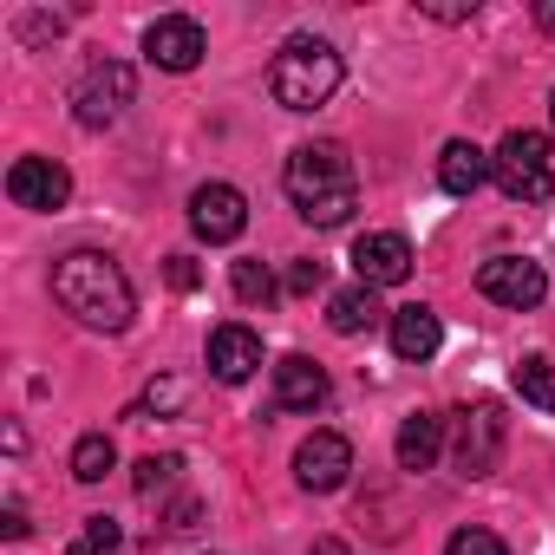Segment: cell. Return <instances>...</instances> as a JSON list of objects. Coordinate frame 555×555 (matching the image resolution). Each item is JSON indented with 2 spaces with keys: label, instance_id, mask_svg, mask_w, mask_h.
<instances>
[{
  "label": "cell",
  "instance_id": "cell-11",
  "mask_svg": "<svg viewBox=\"0 0 555 555\" xmlns=\"http://www.w3.org/2000/svg\"><path fill=\"white\" fill-rule=\"evenodd\" d=\"M144 60L164 66V73H190V66L203 60V27H196L190 14H164V21H151V27H144Z\"/></svg>",
  "mask_w": 555,
  "mask_h": 555
},
{
  "label": "cell",
  "instance_id": "cell-12",
  "mask_svg": "<svg viewBox=\"0 0 555 555\" xmlns=\"http://www.w3.org/2000/svg\"><path fill=\"white\" fill-rule=\"evenodd\" d=\"M8 196H14L21 209H60V203L73 196V177H66V164H53V157H14Z\"/></svg>",
  "mask_w": 555,
  "mask_h": 555
},
{
  "label": "cell",
  "instance_id": "cell-8",
  "mask_svg": "<svg viewBox=\"0 0 555 555\" xmlns=\"http://www.w3.org/2000/svg\"><path fill=\"white\" fill-rule=\"evenodd\" d=\"M295 477H301V490H314V496L340 490V483L353 477V444H347L340 431H314V438L295 451Z\"/></svg>",
  "mask_w": 555,
  "mask_h": 555
},
{
  "label": "cell",
  "instance_id": "cell-28",
  "mask_svg": "<svg viewBox=\"0 0 555 555\" xmlns=\"http://www.w3.org/2000/svg\"><path fill=\"white\" fill-rule=\"evenodd\" d=\"M196 522H203V503H196V496L170 503V516H164V529H177V535H183V529H196Z\"/></svg>",
  "mask_w": 555,
  "mask_h": 555
},
{
  "label": "cell",
  "instance_id": "cell-9",
  "mask_svg": "<svg viewBox=\"0 0 555 555\" xmlns=\"http://www.w3.org/2000/svg\"><path fill=\"white\" fill-rule=\"evenodd\" d=\"M353 274H360V288H399L405 274H412V242L379 229V235H360L353 242Z\"/></svg>",
  "mask_w": 555,
  "mask_h": 555
},
{
  "label": "cell",
  "instance_id": "cell-19",
  "mask_svg": "<svg viewBox=\"0 0 555 555\" xmlns=\"http://www.w3.org/2000/svg\"><path fill=\"white\" fill-rule=\"evenodd\" d=\"M509 386L522 392V405L555 412V366H548L542 353H522V360H516V373H509Z\"/></svg>",
  "mask_w": 555,
  "mask_h": 555
},
{
  "label": "cell",
  "instance_id": "cell-18",
  "mask_svg": "<svg viewBox=\"0 0 555 555\" xmlns=\"http://www.w3.org/2000/svg\"><path fill=\"white\" fill-rule=\"evenodd\" d=\"M379 321H386V308H379L373 288H340V295L327 301V327L347 334V340H353V334H373Z\"/></svg>",
  "mask_w": 555,
  "mask_h": 555
},
{
  "label": "cell",
  "instance_id": "cell-33",
  "mask_svg": "<svg viewBox=\"0 0 555 555\" xmlns=\"http://www.w3.org/2000/svg\"><path fill=\"white\" fill-rule=\"evenodd\" d=\"M548 118H555V92H548Z\"/></svg>",
  "mask_w": 555,
  "mask_h": 555
},
{
  "label": "cell",
  "instance_id": "cell-4",
  "mask_svg": "<svg viewBox=\"0 0 555 555\" xmlns=\"http://www.w3.org/2000/svg\"><path fill=\"white\" fill-rule=\"evenodd\" d=\"M490 183L509 203H548L555 196V170H548V138L542 131H509L490 151Z\"/></svg>",
  "mask_w": 555,
  "mask_h": 555
},
{
  "label": "cell",
  "instance_id": "cell-22",
  "mask_svg": "<svg viewBox=\"0 0 555 555\" xmlns=\"http://www.w3.org/2000/svg\"><path fill=\"white\" fill-rule=\"evenodd\" d=\"M177 477H183V457H177V451H164V457L151 451V457H138V470H131L138 496H157V490H170Z\"/></svg>",
  "mask_w": 555,
  "mask_h": 555
},
{
  "label": "cell",
  "instance_id": "cell-16",
  "mask_svg": "<svg viewBox=\"0 0 555 555\" xmlns=\"http://www.w3.org/2000/svg\"><path fill=\"white\" fill-rule=\"evenodd\" d=\"M438 451H444V418H438V412H412V418L399 425V464H405V470H431Z\"/></svg>",
  "mask_w": 555,
  "mask_h": 555
},
{
  "label": "cell",
  "instance_id": "cell-20",
  "mask_svg": "<svg viewBox=\"0 0 555 555\" xmlns=\"http://www.w3.org/2000/svg\"><path fill=\"white\" fill-rule=\"evenodd\" d=\"M112 464H118V451H112V438H105V431H86V438L73 444V477H79V483H99Z\"/></svg>",
  "mask_w": 555,
  "mask_h": 555
},
{
  "label": "cell",
  "instance_id": "cell-30",
  "mask_svg": "<svg viewBox=\"0 0 555 555\" xmlns=\"http://www.w3.org/2000/svg\"><path fill=\"white\" fill-rule=\"evenodd\" d=\"M425 14H431V21H470V8H444V0H431Z\"/></svg>",
  "mask_w": 555,
  "mask_h": 555
},
{
  "label": "cell",
  "instance_id": "cell-5",
  "mask_svg": "<svg viewBox=\"0 0 555 555\" xmlns=\"http://www.w3.org/2000/svg\"><path fill=\"white\" fill-rule=\"evenodd\" d=\"M131 92H138V79H131V66H125V60H92V66H86V79H79V92H73V112H79V125H86V131H105V125H118V118H125Z\"/></svg>",
  "mask_w": 555,
  "mask_h": 555
},
{
  "label": "cell",
  "instance_id": "cell-15",
  "mask_svg": "<svg viewBox=\"0 0 555 555\" xmlns=\"http://www.w3.org/2000/svg\"><path fill=\"white\" fill-rule=\"evenodd\" d=\"M438 340H444V321H438L425 301H412V308H399V314H392V353H399V360H412V366H418V360H431V353H438Z\"/></svg>",
  "mask_w": 555,
  "mask_h": 555
},
{
  "label": "cell",
  "instance_id": "cell-7",
  "mask_svg": "<svg viewBox=\"0 0 555 555\" xmlns=\"http://www.w3.org/2000/svg\"><path fill=\"white\" fill-rule=\"evenodd\" d=\"M503 464V405L496 399H470L457 412V470L464 477H490Z\"/></svg>",
  "mask_w": 555,
  "mask_h": 555
},
{
  "label": "cell",
  "instance_id": "cell-24",
  "mask_svg": "<svg viewBox=\"0 0 555 555\" xmlns=\"http://www.w3.org/2000/svg\"><path fill=\"white\" fill-rule=\"evenodd\" d=\"M183 399H190L183 379H151V386H144V405H138L131 418H144V412H157V418H164V412H183Z\"/></svg>",
  "mask_w": 555,
  "mask_h": 555
},
{
  "label": "cell",
  "instance_id": "cell-32",
  "mask_svg": "<svg viewBox=\"0 0 555 555\" xmlns=\"http://www.w3.org/2000/svg\"><path fill=\"white\" fill-rule=\"evenodd\" d=\"M314 555H353V548H347L340 535H321V542H314Z\"/></svg>",
  "mask_w": 555,
  "mask_h": 555
},
{
  "label": "cell",
  "instance_id": "cell-2",
  "mask_svg": "<svg viewBox=\"0 0 555 555\" xmlns=\"http://www.w3.org/2000/svg\"><path fill=\"white\" fill-rule=\"evenodd\" d=\"M282 190H288V203L314 229H340L360 209V177H353V164H347L340 144H301L288 157V170H282Z\"/></svg>",
  "mask_w": 555,
  "mask_h": 555
},
{
  "label": "cell",
  "instance_id": "cell-6",
  "mask_svg": "<svg viewBox=\"0 0 555 555\" xmlns=\"http://www.w3.org/2000/svg\"><path fill=\"white\" fill-rule=\"evenodd\" d=\"M477 295L496 301V308H509V314H529V308H542V295H548V274H542V261H529V255H490V261L477 268Z\"/></svg>",
  "mask_w": 555,
  "mask_h": 555
},
{
  "label": "cell",
  "instance_id": "cell-29",
  "mask_svg": "<svg viewBox=\"0 0 555 555\" xmlns=\"http://www.w3.org/2000/svg\"><path fill=\"white\" fill-rule=\"evenodd\" d=\"M0 535H8V542H21V535H27V509H21V503L0 509Z\"/></svg>",
  "mask_w": 555,
  "mask_h": 555
},
{
  "label": "cell",
  "instance_id": "cell-25",
  "mask_svg": "<svg viewBox=\"0 0 555 555\" xmlns=\"http://www.w3.org/2000/svg\"><path fill=\"white\" fill-rule=\"evenodd\" d=\"M444 555H509V548H503V535H490V529H457V535L444 542Z\"/></svg>",
  "mask_w": 555,
  "mask_h": 555
},
{
  "label": "cell",
  "instance_id": "cell-26",
  "mask_svg": "<svg viewBox=\"0 0 555 555\" xmlns=\"http://www.w3.org/2000/svg\"><path fill=\"white\" fill-rule=\"evenodd\" d=\"M314 288H327V261H295L288 268V295H314Z\"/></svg>",
  "mask_w": 555,
  "mask_h": 555
},
{
  "label": "cell",
  "instance_id": "cell-10",
  "mask_svg": "<svg viewBox=\"0 0 555 555\" xmlns=\"http://www.w3.org/2000/svg\"><path fill=\"white\" fill-rule=\"evenodd\" d=\"M190 229H196L203 242H235V235L248 229L242 190H235V183H203V190L190 196Z\"/></svg>",
  "mask_w": 555,
  "mask_h": 555
},
{
  "label": "cell",
  "instance_id": "cell-23",
  "mask_svg": "<svg viewBox=\"0 0 555 555\" xmlns=\"http://www.w3.org/2000/svg\"><path fill=\"white\" fill-rule=\"evenodd\" d=\"M73 555H125V529L112 516H86V529L73 535Z\"/></svg>",
  "mask_w": 555,
  "mask_h": 555
},
{
  "label": "cell",
  "instance_id": "cell-27",
  "mask_svg": "<svg viewBox=\"0 0 555 555\" xmlns=\"http://www.w3.org/2000/svg\"><path fill=\"white\" fill-rule=\"evenodd\" d=\"M164 274H170V288H177V295H196V282H203V268H196L190 255H170Z\"/></svg>",
  "mask_w": 555,
  "mask_h": 555
},
{
  "label": "cell",
  "instance_id": "cell-17",
  "mask_svg": "<svg viewBox=\"0 0 555 555\" xmlns=\"http://www.w3.org/2000/svg\"><path fill=\"white\" fill-rule=\"evenodd\" d=\"M438 183L451 190V196H470V190H483L490 183V157L477 151V144H444V157H438Z\"/></svg>",
  "mask_w": 555,
  "mask_h": 555
},
{
  "label": "cell",
  "instance_id": "cell-13",
  "mask_svg": "<svg viewBox=\"0 0 555 555\" xmlns=\"http://www.w3.org/2000/svg\"><path fill=\"white\" fill-rule=\"evenodd\" d=\"M255 366H261V334L242 327V321H222L209 334V373L222 386H242V379H255Z\"/></svg>",
  "mask_w": 555,
  "mask_h": 555
},
{
  "label": "cell",
  "instance_id": "cell-14",
  "mask_svg": "<svg viewBox=\"0 0 555 555\" xmlns=\"http://www.w3.org/2000/svg\"><path fill=\"white\" fill-rule=\"evenodd\" d=\"M274 405H282V412H321L327 405V373L308 353L274 360Z\"/></svg>",
  "mask_w": 555,
  "mask_h": 555
},
{
  "label": "cell",
  "instance_id": "cell-3",
  "mask_svg": "<svg viewBox=\"0 0 555 555\" xmlns=\"http://www.w3.org/2000/svg\"><path fill=\"white\" fill-rule=\"evenodd\" d=\"M340 79H347L340 53L327 40H308V34H295L282 53H274V66H268V92H274L282 112H321L340 92Z\"/></svg>",
  "mask_w": 555,
  "mask_h": 555
},
{
  "label": "cell",
  "instance_id": "cell-21",
  "mask_svg": "<svg viewBox=\"0 0 555 555\" xmlns=\"http://www.w3.org/2000/svg\"><path fill=\"white\" fill-rule=\"evenodd\" d=\"M229 288H235V301L268 308V301H274V274H268V261H235V268H229Z\"/></svg>",
  "mask_w": 555,
  "mask_h": 555
},
{
  "label": "cell",
  "instance_id": "cell-1",
  "mask_svg": "<svg viewBox=\"0 0 555 555\" xmlns=\"http://www.w3.org/2000/svg\"><path fill=\"white\" fill-rule=\"evenodd\" d=\"M53 301L79 321V327H99V334H125L131 314H138V295L125 282V268L99 248H73L53 261Z\"/></svg>",
  "mask_w": 555,
  "mask_h": 555
},
{
  "label": "cell",
  "instance_id": "cell-31",
  "mask_svg": "<svg viewBox=\"0 0 555 555\" xmlns=\"http://www.w3.org/2000/svg\"><path fill=\"white\" fill-rule=\"evenodd\" d=\"M535 27H542V34L555 40V0H542V8H535Z\"/></svg>",
  "mask_w": 555,
  "mask_h": 555
}]
</instances>
